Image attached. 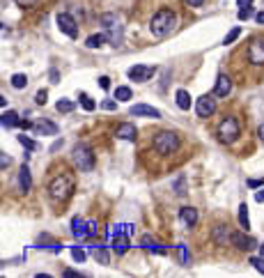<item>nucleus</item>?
Masks as SVG:
<instances>
[{"mask_svg": "<svg viewBox=\"0 0 264 278\" xmlns=\"http://www.w3.org/2000/svg\"><path fill=\"white\" fill-rule=\"evenodd\" d=\"M87 225H90V237H97V235H99V228H97V221H87Z\"/></svg>", "mask_w": 264, "mask_h": 278, "instance_id": "nucleus-41", "label": "nucleus"}, {"mask_svg": "<svg viewBox=\"0 0 264 278\" xmlns=\"http://www.w3.org/2000/svg\"><path fill=\"white\" fill-rule=\"evenodd\" d=\"M195 113H198L200 118H211L216 113V99H214V94H202L195 101Z\"/></svg>", "mask_w": 264, "mask_h": 278, "instance_id": "nucleus-7", "label": "nucleus"}, {"mask_svg": "<svg viewBox=\"0 0 264 278\" xmlns=\"http://www.w3.org/2000/svg\"><path fill=\"white\" fill-rule=\"evenodd\" d=\"M175 99H177V106L182 108V111H189V108H191V94L186 92V90H177V92H175Z\"/></svg>", "mask_w": 264, "mask_h": 278, "instance_id": "nucleus-22", "label": "nucleus"}, {"mask_svg": "<svg viewBox=\"0 0 264 278\" xmlns=\"http://www.w3.org/2000/svg\"><path fill=\"white\" fill-rule=\"evenodd\" d=\"M248 262H251V265L255 267V269H258L260 274H264V255H253V258L248 260Z\"/></svg>", "mask_w": 264, "mask_h": 278, "instance_id": "nucleus-33", "label": "nucleus"}, {"mask_svg": "<svg viewBox=\"0 0 264 278\" xmlns=\"http://www.w3.org/2000/svg\"><path fill=\"white\" fill-rule=\"evenodd\" d=\"M179 219L184 221V225L193 228V225L198 223V209H195V207H182V209H179Z\"/></svg>", "mask_w": 264, "mask_h": 278, "instance_id": "nucleus-18", "label": "nucleus"}, {"mask_svg": "<svg viewBox=\"0 0 264 278\" xmlns=\"http://www.w3.org/2000/svg\"><path fill=\"white\" fill-rule=\"evenodd\" d=\"M255 200H258V202H264V186H262V191L255 193Z\"/></svg>", "mask_w": 264, "mask_h": 278, "instance_id": "nucleus-50", "label": "nucleus"}, {"mask_svg": "<svg viewBox=\"0 0 264 278\" xmlns=\"http://www.w3.org/2000/svg\"><path fill=\"white\" fill-rule=\"evenodd\" d=\"M253 14H255V9H253V7H241L237 16H239V21H248Z\"/></svg>", "mask_w": 264, "mask_h": 278, "instance_id": "nucleus-34", "label": "nucleus"}, {"mask_svg": "<svg viewBox=\"0 0 264 278\" xmlns=\"http://www.w3.org/2000/svg\"><path fill=\"white\" fill-rule=\"evenodd\" d=\"M260 255H264V244H262V246H260Z\"/></svg>", "mask_w": 264, "mask_h": 278, "instance_id": "nucleus-53", "label": "nucleus"}, {"mask_svg": "<svg viewBox=\"0 0 264 278\" xmlns=\"http://www.w3.org/2000/svg\"><path fill=\"white\" fill-rule=\"evenodd\" d=\"M46 99H48V92H46V90H39V92H37V97H35V104H37V106H44V104H46Z\"/></svg>", "mask_w": 264, "mask_h": 278, "instance_id": "nucleus-38", "label": "nucleus"}, {"mask_svg": "<svg viewBox=\"0 0 264 278\" xmlns=\"http://www.w3.org/2000/svg\"><path fill=\"white\" fill-rule=\"evenodd\" d=\"M51 83H58V72H55V69L51 72Z\"/></svg>", "mask_w": 264, "mask_h": 278, "instance_id": "nucleus-51", "label": "nucleus"}, {"mask_svg": "<svg viewBox=\"0 0 264 278\" xmlns=\"http://www.w3.org/2000/svg\"><path fill=\"white\" fill-rule=\"evenodd\" d=\"M140 246H143V248H150V251L165 253V248H161V246H158V244H156V241H154L152 237H147V235H145V237H143V239H140Z\"/></svg>", "mask_w": 264, "mask_h": 278, "instance_id": "nucleus-26", "label": "nucleus"}, {"mask_svg": "<svg viewBox=\"0 0 264 278\" xmlns=\"http://www.w3.org/2000/svg\"><path fill=\"white\" fill-rule=\"evenodd\" d=\"M258 136H260V140H264V124L258 129Z\"/></svg>", "mask_w": 264, "mask_h": 278, "instance_id": "nucleus-52", "label": "nucleus"}, {"mask_svg": "<svg viewBox=\"0 0 264 278\" xmlns=\"http://www.w3.org/2000/svg\"><path fill=\"white\" fill-rule=\"evenodd\" d=\"M14 2H16L19 7H33L37 0H14Z\"/></svg>", "mask_w": 264, "mask_h": 278, "instance_id": "nucleus-45", "label": "nucleus"}, {"mask_svg": "<svg viewBox=\"0 0 264 278\" xmlns=\"http://www.w3.org/2000/svg\"><path fill=\"white\" fill-rule=\"evenodd\" d=\"M106 40H108V37H106V33H101V35H90V37L85 40V46H87V48H99V46H104Z\"/></svg>", "mask_w": 264, "mask_h": 278, "instance_id": "nucleus-23", "label": "nucleus"}, {"mask_svg": "<svg viewBox=\"0 0 264 278\" xmlns=\"http://www.w3.org/2000/svg\"><path fill=\"white\" fill-rule=\"evenodd\" d=\"M72 255H74V260H76V262H85V251H83V248H78V246H72Z\"/></svg>", "mask_w": 264, "mask_h": 278, "instance_id": "nucleus-35", "label": "nucleus"}, {"mask_svg": "<svg viewBox=\"0 0 264 278\" xmlns=\"http://www.w3.org/2000/svg\"><path fill=\"white\" fill-rule=\"evenodd\" d=\"M113 235H129L131 237L133 235V225L131 223H119V225H115V232Z\"/></svg>", "mask_w": 264, "mask_h": 278, "instance_id": "nucleus-31", "label": "nucleus"}, {"mask_svg": "<svg viewBox=\"0 0 264 278\" xmlns=\"http://www.w3.org/2000/svg\"><path fill=\"white\" fill-rule=\"evenodd\" d=\"M9 163H12V159H9V157H7V154H0V168H2V170H5V168L9 166Z\"/></svg>", "mask_w": 264, "mask_h": 278, "instance_id": "nucleus-43", "label": "nucleus"}, {"mask_svg": "<svg viewBox=\"0 0 264 278\" xmlns=\"http://www.w3.org/2000/svg\"><path fill=\"white\" fill-rule=\"evenodd\" d=\"M239 35H241V28H239V26H234V28H232V30H230V33L225 35L223 44H225V46H227V44H234V41H237V37H239Z\"/></svg>", "mask_w": 264, "mask_h": 278, "instance_id": "nucleus-30", "label": "nucleus"}, {"mask_svg": "<svg viewBox=\"0 0 264 278\" xmlns=\"http://www.w3.org/2000/svg\"><path fill=\"white\" fill-rule=\"evenodd\" d=\"M232 244L237 246L239 251H253V248H260L258 241L253 237H248V235H244V232H234L232 235Z\"/></svg>", "mask_w": 264, "mask_h": 278, "instance_id": "nucleus-12", "label": "nucleus"}, {"mask_svg": "<svg viewBox=\"0 0 264 278\" xmlns=\"http://www.w3.org/2000/svg\"><path fill=\"white\" fill-rule=\"evenodd\" d=\"M255 21H258L260 26H264V12H258V14H255Z\"/></svg>", "mask_w": 264, "mask_h": 278, "instance_id": "nucleus-49", "label": "nucleus"}, {"mask_svg": "<svg viewBox=\"0 0 264 278\" xmlns=\"http://www.w3.org/2000/svg\"><path fill=\"white\" fill-rule=\"evenodd\" d=\"M26 85H28V76H26V74H14V76H12V87L23 90Z\"/></svg>", "mask_w": 264, "mask_h": 278, "instance_id": "nucleus-29", "label": "nucleus"}, {"mask_svg": "<svg viewBox=\"0 0 264 278\" xmlns=\"http://www.w3.org/2000/svg\"><path fill=\"white\" fill-rule=\"evenodd\" d=\"M115 99H117V101H129V99H131V87L119 85L117 90H115Z\"/></svg>", "mask_w": 264, "mask_h": 278, "instance_id": "nucleus-28", "label": "nucleus"}, {"mask_svg": "<svg viewBox=\"0 0 264 278\" xmlns=\"http://www.w3.org/2000/svg\"><path fill=\"white\" fill-rule=\"evenodd\" d=\"M248 186H251V189H262L264 179H248Z\"/></svg>", "mask_w": 264, "mask_h": 278, "instance_id": "nucleus-42", "label": "nucleus"}, {"mask_svg": "<svg viewBox=\"0 0 264 278\" xmlns=\"http://www.w3.org/2000/svg\"><path fill=\"white\" fill-rule=\"evenodd\" d=\"M58 28L67 35V37H72V40L78 37V26H76V21H74L72 14H65V12L58 14Z\"/></svg>", "mask_w": 264, "mask_h": 278, "instance_id": "nucleus-9", "label": "nucleus"}, {"mask_svg": "<svg viewBox=\"0 0 264 278\" xmlns=\"http://www.w3.org/2000/svg\"><path fill=\"white\" fill-rule=\"evenodd\" d=\"M179 147V136L172 131H161L154 136V150H156L158 154H163V157H168V154L177 152Z\"/></svg>", "mask_w": 264, "mask_h": 278, "instance_id": "nucleus-4", "label": "nucleus"}, {"mask_svg": "<svg viewBox=\"0 0 264 278\" xmlns=\"http://www.w3.org/2000/svg\"><path fill=\"white\" fill-rule=\"evenodd\" d=\"M239 225H241L244 230H248V228H251V219H248V205H246V202H241V205H239Z\"/></svg>", "mask_w": 264, "mask_h": 278, "instance_id": "nucleus-24", "label": "nucleus"}, {"mask_svg": "<svg viewBox=\"0 0 264 278\" xmlns=\"http://www.w3.org/2000/svg\"><path fill=\"white\" fill-rule=\"evenodd\" d=\"M211 239H214V244L216 246H227L232 241V235L230 230H227V225L223 223H218L214 230H211Z\"/></svg>", "mask_w": 264, "mask_h": 278, "instance_id": "nucleus-13", "label": "nucleus"}, {"mask_svg": "<svg viewBox=\"0 0 264 278\" xmlns=\"http://www.w3.org/2000/svg\"><path fill=\"white\" fill-rule=\"evenodd\" d=\"M72 159H74V166L78 168L80 172H90L94 168V154L87 145H76L74 147Z\"/></svg>", "mask_w": 264, "mask_h": 278, "instance_id": "nucleus-5", "label": "nucleus"}, {"mask_svg": "<svg viewBox=\"0 0 264 278\" xmlns=\"http://www.w3.org/2000/svg\"><path fill=\"white\" fill-rule=\"evenodd\" d=\"M101 108H104V111H115V108H117V101H113V99H106L104 104H101Z\"/></svg>", "mask_w": 264, "mask_h": 278, "instance_id": "nucleus-39", "label": "nucleus"}, {"mask_svg": "<svg viewBox=\"0 0 264 278\" xmlns=\"http://www.w3.org/2000/svg\"><path fill=\"white\" fill-rule=\"evenodd\" d=\"M186 5H191V7H200V5H205V0H184Z\"/></svg>", "mask_w": 264, "mask_h": 278, "instance_id": "nucleus-46", "label": "nucleus"}, {"mask_svg": "<svg viewBox=\"0 0 264 278\" xmlns=\"http://www.w3.org/2000/svg\"><path fill=\"white\" fill-rule=\"evenodd\" d=\"M129 246H131L129 235H115V237H113V251L115 253H126Z\"/></svg>", "mask_w": 264, "mask_h": 278, "instance_id": "nucleus-20", "label": "nucleus"}, {"mask_svg": "<svg viewBox=\"0 0 264 278\" xmlns=\"http://www.w3.org/2000/svg\"><path fill=\"white\" fill-rule=\"evenodd\" d=\"M94 260L99 262V265H111V255L106 248H94Z\"/></svg>", "mask_w": 264, "mask_h": 278, "instance_id": "nucleus-27", "label": "nucleus"}, {"mask_svg": "<svg viewBox=\"0 0 264 278\" xmlns=\"http://www.w3.org/2000/svg\"><path fill=\"white\" fill-rule=\"evenodd\" d=\"M129 113H131V115H136V118H154V119L161 118V111H156V108H152V106H147V104H136V106L129 108Z\"/></svg>", "mask_w": 264, "mask_h": 278, "instance_id": "nucleus-14", "label": "nucleus"}, {"mask_svg": "<svg viewBox=\"0 0 264 278\" xmlns=\"http://www.w3.org/2000/svg\"><path fill=\"white\" fill-rule=\"evenodd\" d=\"M175 26H177V16H175V12L168 9V7L158 9L152 16V21H150V30H152L154 37H168V35L175 30Z\"/></svg>", "mask_w": 264, "mask_h": 278, "instance_id": "nucleus-1", "label": "nucleus"}, {"mask_svg": "<svg viewBox=\"0 0 264 278\" xmlns=\"http://www.w3.org/2000/svg\"><path fill=\"white\" fill-rule=\"evenodd\" d=\"M237 5H239V9H241V7H251L253 0H237Z\"/></svg>", "mask_w": 264, "mask_h": 278, "instance_id": "nucleus-47", "label": "nucleus"}, {"mask_svg": "<svg viewBox=\"0 0 264 278\" xmlns=\"http://www.w3.org/2000/svg\"><path fill=\"white\" fill-rule=\"evenodd\" d=\"M136 136H138V131H136V126L131 124V122H124V124H119L117 129H115V138L119 140H136Z\"/></svg>", "mask_w": 264, "mask_h": 278, "instance_id": "nucleus-15", "label": "nucleus"}, {"mask_svg": "<svg viewBox=\"0 0 264 278\" xmlns=\"http://www.w3.org/2000/svg\"><path fill=\"white\" fill-rule=\"evenodd\" d=\"M172 191L177 196H186V175H179L175 182H172Z\"/></svg>", "mask_w": 264, "mask_h": 278, "instance_id": "nucleus-25", "label": "nucleus"}, {"mask_svg": "<svg viewBox=\"0 0 264 278\" xmlns=\"http://www.w3.org/2000/svg\"><path fill=\"white\" fill-rule=\"evenodd\" d=\"M80 104H83V108H85V111H94V108H97V104H94L87 94H80Z\"/></svg>", "mask_w": 264, "mask_h": 278, "instance_id": "nucleus-37", "label": "nucleus"}, {"mask_svg": "<svg viewBox=\"0 0 264 278\" xmlns=\"http://www.w3.org/2000/svg\"><path fill=\"white\" fill-rule=\"evenodd\" d=\"M248 60L255 67L264 65V37H255L251 41V46H248Z\"/></svg>", "mask_w": 264, "mask_h": 278, "instance_id": "nucleus-8", "label": "nucleus"}, {"mask_svg": "<svg viewBox=\"0 0 264 278\" xmlns=\"http://www.w3.org/2000/svg\"><path fill=\"white\" fill-rule=\"evenodd\" d=\"M35 133L37 136H55L58 133V124L55 122H48V119H39L35 124Z\"/></svg>", "mask_w": 264, "mask_h": 278, "instance_id": "nucleus-17", "label": "nucleus"}, {"mask_svg": "<svg viewBox=\"0 0 264 278\" xmlns=\"http://www.w3.org/2000/svg\"><path fill=\"white\" fill-rule=\"evenodd\" d=\"M30 186H33V177H30V168L23 163L21 166V170H19V189L23 193H28L30 191Z\"/></svg>", "mask_w": 264, "mask_h": 278, "instance_id": "nucleus-19", "label": "nucleus"}, {"mask_svg": "<svg viewBox=\"0 0 264 278\" xmlns=\"http://www.w3.org/2000/svg\"><path fill=\"white\" fill-rule=\"evenodd\" d=\"M156 74V67H145V65H136L129 69V79L136 80V83H145Z\"/></svg>", "mask_w": 264, "mask_h": 278, "instance_id": "nucleus-10", "label": "nucleus"}, {"mask_svg": "<svg viewBox=\"0 0 264 278\" xmlns=\"http://www.w3.org/2000/svg\"><path fill=\"white\" fill-rule=\"evenodd\" d=\"M55 108H58V113H72V111H74V101L60 99L58 104H55Z\"/></svg>", "mask_w": 264, "mask_h": 278, "instance_id": "nucleus-32", "label": "nucleus"}, {"mask_svg": "<svg viewBox=\"0 0 264 278\" xmlns=\"http://www.w3.org/2000/svg\"><path fill=\"white\" fill-rule=\"evenodd\" d=\"M99 23L104 26V33H106V37H108V41H111L113 46H119V44H122V26H119L117 14H111V12L101 14Z\"/></svg>", "mask_w": 264, "mask_h": 278, "instance_id": "nucleus-3", "label": "nucleus"}, {"mask_svg": "<svg viewBox=\"0 0 264 278\" xmlns=\"http://www.w3.org/2000/svg\"><path fill=\"white\" fill-rule=\"evenodd\" d=\"M99 87H101V90H108V87H111V79H108V76H101V79H99Z\"/></svg>", "mask_w": 264, "mask_h": 278, "instance_id": "nucleus-44", "label": "nucleus"}, {"mask_svg": "<svg viewBox=\"0 0 264 278\" xmlns=\"http://www.w3.org/2000/svg\"><path fill=\"white\" fill-rule=\"evenodd\" d=\"M48 193L55 202H65L69 196L74 193V177L69 172H62V175H55L48 184Z\"/></svg>", "mask_w": 264, "mask_h": 278, "instance_id": "nucleus-2", "label": "nucleus"}, {"mask_svg": "<svg viewBox=\"0 0 264 278\" xmlns=\"http://www.w3.org/2000/svg\"><path fill=\"white\" fill-rule=\"evenodd\" d=\"M230 92H232V79L230 76H225V74H221V76L216 79L214 94H216V97H227Z\"/></svg>", "mask_w": 264, "mask_h": 278, "instance_id": "nucleus-16", "label": "nucleus"}, {"mask_svg": "<svg viewBox=\"0 0 264 278\" xmlns=\"http://www.w3.org/2000/svg\"><path fill=\"white\" fill-rule=\"evenodd\" d=\"M239 136H241V129H239L237 118L227 115V118L218 124V138L223 140V143H234Z\"/></svg>", "mask_w": 264, "mask_h": 278, "instance_id": "nucleus-6", "label": "nucleus"}, {"mask_svg": "<svg viewBox=\"0 0 264 278\" xmlns=\"http://www.w3.org/2000/svg\"><path fill=\"white\" fill-rule=\"evenodd\" d=\"M0 122H2V129H14V126H19L21 119L14 111H7V113H2V119H0Z\"/></svg>", "mask_w": 264, "mask_h": 278, "instance_id": "nucleus-21", "label": "nucleus"}, {"mask_svg": "<svg viewBox=\"0 0 264 278\" xmlns=\"http://www.w3.org/2000/svg\"><path fill=\"white\" fill-rule=\"evenodd\" d=\"M65 276H67V278H80V274H78V272H72V269H67Z\"/></svg>", "mask_w": 264, "mask_h": 278, "instance_id": "nucleus-48", "label": "nucleus"}, {"mask_svg": "<svg viewBox=\"0 0 264 278\" xmlns=\"http://www.w3.org/2000/svg\"><path fill=\"white\" fill-rule=\"evenodd\" d=\"M179 251H182V262L189 265V248H186V244H179Z\"/></svg>", "mask_w": 264, "mask_h": 278, "instance_id": "nucleus-40", "label": "nucleus"}, {"mask_svg": "<svg viewBox=\"0 0 264 278\" xmlns=\"http://www.w3.org/2000/svg\"><path fill=\"white\" fill-rule=\"evenodd\" d=\"M72 235L76 241H83V239L90 237V225H87V221L80 219V216H74L72 219Z\"/></svg>", "mask_w": 264, "mask_h": 278, "instance_id": "nucleus-11", "label": "nucleus"}, {"mask_svg": "<svg viewBox=\"0 0 264 278\" xmlns=\"http://www.w3.org/2000/svg\"><path fill=\"white\" fill-rule=\"evenodd\" d=\"M19 143H21V145H23V147H26V150H37V143H35V140H30V138H28L26 133H23V136H19Z\"/></svg>", "mask_w": 264, "mask_h": 278, "instance_id": "nucleus-36", "label": "nucleus"}]
</instances>
